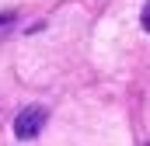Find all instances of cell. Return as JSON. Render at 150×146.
Wrapping results in <instances>:
<instances>
[{
	"label": "cell",
	"instance_id": "2",
	"mask_svg": "<svg viewBox=\"0 0 150 146\" xmlns=\"http://www.w3.org/2000/svg\"><path fill=\"white\" fill-rule=\"evenodd\" d=\"M143 28L150 32V0H147V7H143Z\"/></svg>",
	"mask_w": 150,
	"mask_h": 146
},
{
	"label": "cell",
	"instance_id": "1",
	"mask_svg": "<svg viewBox=\"0 0 150 146\" xmlns=\"http://www.w3.org/2000/svg\"><path fill=\"white\" fill-rule=\"evenodd\" d=\"M45 129V108H25L14 122V136L18 139H35Z\"/></svg>",
	"mask_w": 150,
	"mask_h": 146
}]
</instances>
